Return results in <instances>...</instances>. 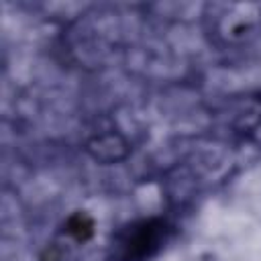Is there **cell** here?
Wrapping results in <instances>:
<instances>
[{
	"instance_id": "obj_1",
	"label": "cell",
	"mask_w": 261,
	"mask_h": 261,
	"mask_svg": "<svg viewBox=\"0 0 261 261\" xmlns=\"http://www.w3.org/2000/svg\"><path fill=\"white\" fill-rule=\"evenodd\" d=\"M153 224L151 222H143L141 228H130V237H124L122 239V247L126 249L124 251V259H143L145 255L149 257V251L153 247H157L159 243V234H157V228H151Z\"/></svg>"
}]
</instances>
